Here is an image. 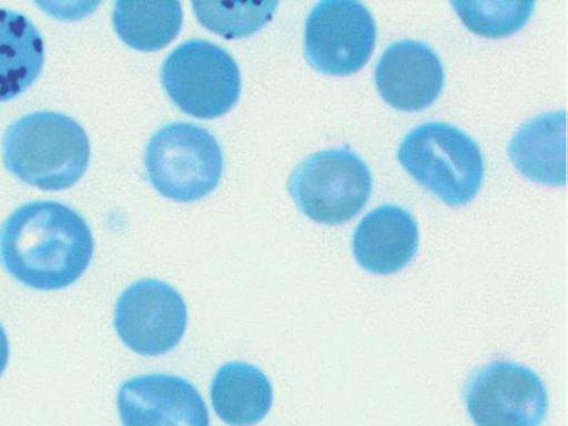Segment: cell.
I'll use <instances>...</instances> for the list:
<instances>
[{"label": "cell", "instance_id": "obj_1", "mask_svg": "<svg viewBox=\"0 0 568 426\" xmlns=\"http://www.w3.org/2000/svg\"><path fill=\"white\" fill-rule=\"evenodd\" d=\"M93 253L85 219L52 200L24 204L0 225V264L33 290L58 291L75 284Z\"/></svg>", "mask_w": 568, "mask_h": 426}, {"label": "cell", "instance_id": "obj_2", "mask_svg": "<svg viewBox=\"0 0 568 426\" xmlns=\"http://www.w3.org/2000/svg\"><path fill=\"white\" fill-rule=\"evenodd\" d=\"M3 162L23 184L48 192L77 185L91 155L85 130L72 118L52 111L21 116L3 135Z\"/></svg>", "mask_w": 568, "mask_h": 426}, {"label": "cell", "instance_id": "obj_3", "mask_svg": "<svg viewBox=\"0 0 568 426\" xmlns=\"http://www.w3.org/2000/svg\"><path fill=\"white\" fill-rule=\"evenodd\" d=\"M398 160L412 179L448 206H464L481 189L485 163L479 145L459 129L428 122L409 132Z\"/></svg>", "mask_w": 568, "mask_h": 426}, {"label": "cell", "instance_id": "obj_4", "mask_svg": "<svg viewBox=\"0 0 568 426\" xmlns=\"http://www.w3.org/2000/svg\"><path fill=\"white\" fill-rule=\"evenodd\" d=\"M144 164L151 184L164 197L192 203L213 192L224 172L216 139L187 122L169 123L148 143Z\"/></svg>", "mask_w": 568, "mask_h": 426}, {"label": "cell", "instance_id": "obj_5", "mask_svg": "<svg viewBox=\"0 0 568 426\" xmlns=\"http://www.w3.org/2000/svg\"><path fill=\"white\" fill-rule=\"evenodd\" d=\"M287 189L308 219L336 225L362 212L373 194L374 180L357 154L337 148L306 159L290 175Z\"/></svg>", "mask_w": 568, "mask_h": 426}, {"label": "cell", "instance_id": "obj_6", "mask_svg": "<svg viewBox=\"0 0 568 426\" xmlns=\"http://www.w3.org/2000/svg\"><path fill=\"white\" fill-rule=\"evenodd\" d=\"M162 84L174 104L197 119H216L239 102L241 73L225 49L205 41L181 44L165 60Z\"/></svg>", "mask_w": 568, "mask_h": 426}, {"label": "cell", "instance_id": "obj_7", "mask_svg": "<svg viewBox=\"0 0 568 426\" xmlns=\"http://www.w3.org/2000/svg\"><path fill=\"white\" fill-rule=\"evenodd\" d=\"M377 27L372 12L354 0H326L311 11L305 27V54L316 71L349 77L372 59Z\"/></svg>", "mask_w": 568, "mask_h": 426}, {"label": "cell", "instance_id": "obj_8", "mask_svg": "<svg viewBox=\"0 0 568 426\" xmlns=\"http://www.w3.org/2000/svg\"><path fill=\"white\" fill-rule=\"evenodd\" d=\"M464 399L477 426H540L549 412L546 385L532 369L510 362L477 369Z\"/></svg>", "mask_w": 568, "mask_h": 426}, {"label": "cell", "instance_id": "obj_9", "mask_svg": "<svg viewBox=\"0 0 568 426\" xmlns=\"http://www.w3.org/2000/svg\"><path fill=\"white\" fill-rule=\"evenodd\" d=\"M187 310L181 294L156 280H143L121 294L115 306L114 327L133 353L158 357L182 341Z\"/></svg>", "mask_w": 568, "mask_h": 426}, {"label": "cell", "instance_id": "obj_10", "mask_svg": "<svg viewBox=\"0 0 568 426\" xmlns=\"http://www.w3.org/2000/svg\"><path fill=\"white\" fill-rule=\"evenodd\" d=\"M123 426H210L200 392L170 374H146L123 383L118 393Z\"/></svg>", "mask_w": 568, "mask_h": 426}, {"label": "cell", "instance_id": "obj_11", "mask_svg": "<svg viewBox=\"0 0 568 426\" xmlns=\"http://www.w3.org/2000/svg\"><path fill=\"white\" fill-rule=\"evenodd\" d=\"M446 72L434 50L424 42L390 44L376 67V85L384 102L400 111H419L439 98Z\"/></svg>", "mask_w": 568, "mask_h": 426}, {"label": "cell", "instance_id": "obj_12", "mask_svg": "<svg viewBox=\"0 0 568 426\" xmlns=\"http://www.w3.org/2000/svg\"><path fill=\"white\" fill-rule=\"evenodd\" d=\"M418 225L406 210L384 205L366 214L353 240L357 263L374 274H392L405 268L418 248Z\"/></svg>", "mask_w": 568, "mask_h": 426}, {"label": "cell", "instance_id": "obj_13", "mask_svg": "<svg viewBox=\"0 0 568 426\" xmlns=\"http://www.w3.org/2000/svg\"><path fill=\"white\" fill-rule=\"evenodd\" d=\"M508 155L531 182L566 185V112H550L528 121L513 138Z\"/></svg>", "mask_w": 568, "mask_h": 426}, {"label": "cell", "instance_id": "obj_14", "mask_svg": "<svg viewBox=\"0 0 568 426\" xmlns=\"http://www.w3.org/2000/svg\"><path fill=\"white\" fill-rule=\"evenodd\" d=\"M44 65V42L32 20L0 9V103L10 102L39 79Z\"/></svg>", "mask_w": 568, "mask_h": 426}, {"label": "cell", "instance_id": "obj_15", "mask_svg": "<svg viewBox=\"0 0 568 426\" xmlns=\"http://www.w3.org/2000/svg\"><path fill=\"white\" fill-rule=\"evenodd\" d=\"M217 417L231 426H253L263 420L274 404V390L256 366L229 363L216 372L211 386Z\"/></svg>", "mask_w": 568, "mask_h": 426}, {"label": "cell", "instance_id": "obj_16", "mask_svg": "<svg viewBox=\"0 0 568 426\" xmlns=\"http://www.w3.org/2000/svg\"><path fill=\"white\" fill-rule=\"evenodd\" d=\"M114 30L129 47L158 52L174 41L183 24L180 2H116Z\"/></svg>", "mask_w": 568, "mask_h": 426}, {"label": "cell", "instance_id": "obj_17", "mask_svg": "<svg viewBox=\"0 0 568 426\" xmlns=\"http://www.w3.org/2000/svg\"><path fill=\"white\" fill-rule=\"evenodd\" d=\"M194 13L207 30L225 39L250 37L273 19L275 2H193Z\"/></svg>", "mask_w": 568, "mask_h": 426}, {"label": "cell", "instance_id": "obj_18", "mask_svg": "<svg viewBox=\"0 0 568 426\" xmlns=\"http://www.w3.org/2000/svg\"><path fill=\"white\" fill-rule=\"evenodd\" d=\"M452 6L468 30L489 39L520 31L536 8L535 2H453Z\"/></svg>", "mask_w": 568, "mask_h": 426}, {"label": "cell", "instance_id": "obj_19", "mask_svg": "<svg viewBox=\"0 0 568 426\" xmlns=\"http://www.w3.org/2000/svg\"><path fill=\"white\" fill-rule=\"evenodd\" d=\"M9 358H10V344H9L8 335L4 331V328L2 327V325H0V377H2L4 371L8 366Z\"/></svg>", "mask_w": 568, "mask_h": 426}]
</instances>
